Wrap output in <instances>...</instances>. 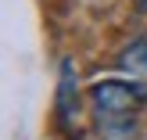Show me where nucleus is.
<instances>
[{"mask_svg":"<svg viewBox=\"0 0 147 140\" xmlns=\"http://www.w3.org/2000/svg\"><path fill=\"white\" fill-rule=\"evenodd\" d=\"M90 101H93V108H97L100 119H126V115L140 112L147 104V83L126 79V76L97 79V83L90 86Z\"/></svg>","mask_w":147,"mask_h":140,"instance_id":"obj_1","label":"nucleus"},{"mask_svg":"<svg viewBox=\"0 0 147 140\" xmlns=\"http://www.w3.org/2000/svg\"><path fill=\"white\" fill-rule=\"evenodd\" d=\"M119 68L129 72V76H144V72H147V32L140 36V40H133L119 54Z\"/></svg>","mask_w":147,"mask_h":140,"instance_id":"obj_2","label":"nucleus"},{"mask_svg":"<svg viewBox=\"0 0 147 140\" xmlns=\"http://www.w3.org/2000/svg\"><path fill=\"white\" fill-rule=\"evenodd\" d=\"M72 101H76V72H72V61H65L61 65V86H57V112H61V119L76 115Z\"/></svg>","mask_w":147,"mask_h":140,"instance_id":"obj_3","label":"nucleus"},{"mask_svg":"<svg viewBox=\"0 0 147 140\" xmlns=\"http://www.w3.org/2000/svg\"><path fill=\"white\" fill-rule=\"evenodd\" d=\"M136 4H140V7H144V11H147V0H136Z\"/></svg>","mask_w":147,"mask_h":140,"instance_id":"obj_4","label":"nucleus"}]
</instances>
